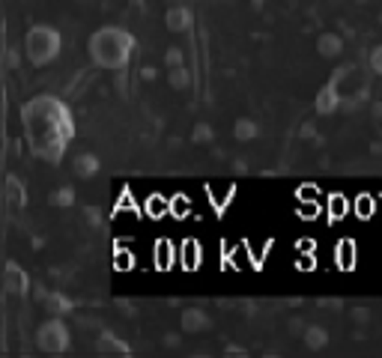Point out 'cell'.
<instances>
[{
    "mask_svg": "<svg viewBox=\"0 0 382 358\" xmlns=\"http://www.w3.org/2000/svg\"><path fill=\"white\" fill-rule=\"evenodd\" d=\"M21 126H24L30 152L48 164H60L75 138L72 108L60 96H48V93L33 96L21 105Z\"/></svg>",
    "mask_w": 382,
    "mask_h": 358,
    "instance_id": "6da1fadb",
    "label": "cell"
},
{
    "mask_svg": "<svg viewBox=\"0 0 382 358\" xmlns=\"http://www.w3.org/2000/svg\"><path fill=\"white\" fill-rule=\"evenodd\" d=\"M90 60H93L99 69L108 72H122L134 54V36L122 27H99L87 42Z\"/></svg>",
    "mask_w": 382,
    "mask_h": 358,
    "instance_id": "7a4b0ae2",
    "label": "cell"
},
{
    "mask_svg": "<svg viewBox=\"0 0 382 358\" xmlns=\"http://www.w3.org/2000/svg\"><path fill=\"white\" fill-rule=\"evenodd\" d=\"M60 48H63V39L60 33L48 27V24H33L24 36V54L33 66H48L60 57Z\"/></svg>",
    "mask_w": 382,
    "mask_h": 358,
    "instance_id": "3957f363",
    "label": "cell"
},
{
    "mask_svg": "<svg viewBox=\"0 0 382 358\" xmlns=\"http://www.w3.org/2000/svg\"><path fill=\"white\" fill-rule=\"evenodd\" d=\"M36 346L48 355H63L72 346V334L63 320H48L36 329Z\"/></svg>",
    "mask_w": 382,
    "mask_h": 358,
    "instance_id": "277c9868",
    "label": "cell"
},
{
    "mask_svg": "<svg viewBox=\"0 0 382 358\" xmlns=\"http://www.w3.org/2000/svg\"><path fill=\"white\" fill-rule=\"evenodd\" d=\"M329 84L338 90L341 102H355V99H362L367 93V78L362 75L358 66H344V69L334 75Z\"/></svg>",
    "mask_w": 382,
    "mask_h": 358,
    "instance_id": "5b68a950",
    "label": "cell"
},
{
    "mask_svg": "<svg viewBox=\"0 0 382 358\" xmlns=\"http://www.w3.org/2000/svg\"><path fill=\"white\" fill-rule=\"evenodd\" d=\"M27 275H24V268H21L18 263H6L3 268V289L9 296H24L27 293Z\"/></svg>",
    "mask_w": 382,
    "mask_h": 358,
    "instance_id": "8992f818",
    "label": "cell"
},
{
    "mask_svg": "<svg viewBox=\"0 0 382 358\" xmlns=\"http://www.w3.org/2000/svg\"><path fill=\"white\" fill-rule=\"evenodd\" d=\"M3 200H6L9 209H24V203H27V188H24V182H21L15 173L6 176V182H3Z\"/></svg>",
    "mask_w": 382,
    "mask_h": 358,
    "instance_id": "52a82bcc",
    "label": "cell"
},
{
    "mask_svg": "<svg viewBox=\"0 0 382 358\" xmlns=\"http://www.w3.org/2000/svg\"><path fill=\"white\" fill-rule=\"evenodd\" d=\"M164 24L171 33H185L191 27V9L183 6V3H174V6H167V13H164Z\"/></svg>",
    "mask_w": 382,
    "mask_h": 358,
    "instance_id": "ba28073f",
    "label": "cell"
},
{
    "mask_svg": "<svg viewBox=\"0 0 382 358\" xmlns=\"http://www.w3.org/2000/svg\"><path fill=\"white\" fill-rule=\"evenodd\" d=\"M317 114H334V110H338L344 102H341V96H338V90H334L332 84H325L320 93H317Z\"/></svg>",
    "mask_w": 382,
    "mask_h": 358,
    "instance_id": "9c48e42d",
    "label": "cell"
},
{
    "mask_svg": "<svg viewBox=\"0 0 382 358\" xmlns=\"http://www.w3.org/2000/svg\"><path fill=\"white\" fill-rule=\"evenodd\" d=\"M183 331H188V334H197V331H206L209 329V317L200 308H188V310H183Z\"/></svg>",
    "mask_w": 382,
    "mask_h": 358,
    "instance_id": "30bf717a",
    "label": "cell"
},
{
    "mask_svg": "<svg viewBox=\"0 0 382 358\" xmlns=\"http://www.w3.org/2000/svg\"><path fill=\"white\" fill-rule=\"evenodd\" d=\"M317 51L320 57H338V54L344 51V39L338 36V33H323V36L317 39Z\"/></svg>",
    "mask_w": 382,
    "mask_h": 358,
    "instance_id": "8fae6325",
    "label": "cell"
},
{
    "mask_svg": "<svg viewBox=\"0 0 382 358\" xmlns=\"http://www.w3.org/2000/svg\"><path fill=\"white\" fill-rule=\"evenodd\" d=\"M355 254H358L355 242L353 239H341L338 248H334V263H338L341 268H353L355 266Z\"/></svg>",
    "mask_w": 382,
    "mask_h": 358,
    "instance_id": "7c38bea8",
    "label": "cell"
},
{
    "mask_svg": "<svg viewBox=\"0 0 382 358\" xmlns=\"http://www.w3.org/2000/svg\"><path fill=\"white\" fill-rule=\"evenodd\" d=\"M75 173L81 176V179H93L99 173V159H96L93 152H81L75 159Z\"/></svg>",
    "mask_w": 382,
    "mask_h": 358,
    "instance_id": "4fadbf2b",
    "label": "cell"
},
{
    "mask_svg": "<svg viewBox=\"0 0 382 358\" xmlns=\"http://www.w3.org/2000/svg\"><path fill=\"white\" fill-rule=\"evenodd\" d=\"M155 266H159V268H171L174 266V245H171V239L155 242Z\"/></svg>",
    "mask_w": 382,
    "mask_h": 358,
    "instance_id": "5bb4252c",
    "label": "cell"
},
{
    "mask_svg": "<svg viewBox=\"0 0 382 358\" xmlns=\"http://www.w3.org/2000/svg\"><path fill=\"white\" fill-rule=\"evenodd\" d=\"M233 134H236V138H239V141L245 143V141H254L257 134H260V126H257L254 120L242 117V120H239V122H236V126H233Z\"/></svg>",
    "mask_w": 382,
    "mask_h": 358,
    "instance_id": "9a60e30c",
    "label": "cell"
},
{
    "mask_svg": "<svg viewBox=\"0 0 382 358\" xmlns=\"http://www.w3.org/2000/svg\"><path fill=\"white\" fill-rule=\"evenodd\" d=\"M183 266L185 268H197L200 266V245L194 239H185V245H183Z\"/></svg>",
    "mask_w": 382,
    "mask_h": 358,
    "instance_id": "2e32d148",
    "label": "cell"
},
{
    "mask_svg": "<svg viewBox=\"0 0 382 358\" xmlns=\"http://www.w3.org/2000/svg\"><path fill=\"white\" fill-rule=\"evenodd\" d=\"M305 343L311 346V350H323V346L329 343V334H325V329H320V326H311L305 331Z\"/></svg>",
    "mask_w": 382,
    "mask_h": 358,
    "instance_id": "e0dca14e",
    "label": "cell"
},
{
    "mask_svg": "<svg viewBox=\"0 0 382 358\" xmlns=\"http://www.w3.org/2000/svg\"><path fill=\"white\" fill-rule=\"evenodd\" d=\"M167 81H171V87H176V90H185L191 84V72H185L183 66H176V69L167 72Z\"/></svg>",
    "mask_w": 382,
    "mask_h": 358,
    "instance_id": "ac0fdd59",
    "label": "cell"
},
{
    "mask_svg": "<svg viewBox=\"0 0 382 358\" xmlns=\"http://www.w3.org/2000/svg\"><path fill=\"white\" fill-rule=\"evenodd\" d=\"M45 305L51 308V313H69V301H66L63 296H57V293H48V296H45Z\"/></svg>",
    "mask_w": 382,
    "mask_h": 358,
    "instance_id": "d6986e66",
    "label": "cell"
},
{
    "mask_svg": "<svg viewBox=\"0 0 382 358\" xmlns=\"http://www.w3.org/2000/svg\"><path fill=\"white\" fill-rule=\"evenodd\" d=\"M51 203L54 206H72L75 203V192H72V188H57V194L51 197Z\"/></svg>",
    "mask_w": 382,
    "mask_h": 358,
    "instance_id": "ffe728a7",
    "label": "cell"
},
{
    "mask_svg": "<svg viewBox=\"0 0 382 358\" xmlns=\"http://www.w3.org/2000/svg\"><path fill=\"white\" fill-rule=\"evenodd\" d=\"M370 69L382 78V45H376V48L370 51Z\"/></svg>",
    "mask_w": 382,
    "mask_h": 358,
    "instance_id": "44dd1931",
    "label": "cell"
},
{
    "mask_svg": "<svg viewBox=\"0 0 382 358\" xmlns=\"http://www.w3.org/2000/svg\"><path fill=\"white\" fill-rule=\"evenodd\" d=\"M164 63L171 66V69H176V66H183V51H179V48H171V51L164 54Z\"/></svg>",
    "mask_w": 382,
    "mask_h": 358,
    "instance_id": "7402d4cb",
    "label": "cell"
},
{
    "mask_svg": "<svg viewBox=\"0 0 382 358\" xmlns=\"http://www.w3.org/2000/svg\"><path fill=\"white\" fill-rule=\"evenodd\" d=\"M212 138V131H209V126H197L194 129V141H200V143H206Z\"/></svg>",
    "mask_w": 382,
    "mask_h": 358,
    "instance_id": "603a6c76",
    "label": "cell"
},
{
    "mask_svg": "<svg viewBox=\"0 0 382 358\" xmlns=\"http://www.w3.org/2000/svg\"><path fill=\"white\" fill-rule=\"evenodd\" d=\"M358 212H362V218H370V197L358 200Z\"/></svg>",
    "mask_w": 382,
    "mask_h": 358,
    "instance_id": "cb8c5ba5",
    "label": "cell"
},
{
    "mask_svg": "<svg viewBox=\"0 0 382 358\" xmlns=\"http://www.w3.org/2000/svg\"><path fill=\"white\" fill-rule=\"evenodd\" d=\"M332 212H334V218H344V200H332Z\"/></svg>",
    "mask_w": 382,
    "mask_h": 358,
    "instance_id": "d4e9b609",
    "label": "cell"
}]
</instances>
